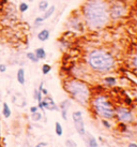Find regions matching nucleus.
I'll use <instances>...</instances> for the list:
<instances>
[{
	"mask_svg": "<svg viewBox=\"0 0 137 147\" xmlns=\"http://www.w3.org/2000/svg\"><path fill=\"white\" fill-rule=\"evenodd\" d=\"M81 18L90 30H100L110 24L108 0H86L81 8Z\"/></svg>",
	"mask_w": 137,
	"mask_h": 147,
	"instance_id": "f257e3e1",
	"label": "nucleus"
},
{
	"mask_svg": "<svg viewBox=\"0 0 137 147\" xmlns=\"http://www.w3.org/2000/svg\"><path fill=\"white\" fill-rule=\"evenodd\" d=\"M89 67L97 72H107L115 65V57L106 49H92L87 56Z\"/></svg>",
	"mask_w": 137,
	"mask_h": 147,
	"instance_id": "f03ea898",
	"label": "nucleus"
},
{
	"mask_svg": "<svg viewBox=\"0 0 137 147\" xmlns=\"http://www.w3.org/2000/svg\"><path fill=\"white\" fill-rule=\"evenodd\" d=\"M64 88L73 99L81 104H87L90 100V88L85 82L81 80H70L65 82Z\"/></svg>",
	"mask_w": 137,
	"mask_h": 147,
	"instance_id": "7ed1b4c3",
	"label": "nucleus"
},
{
	"mask_svg": "<svg viewBox=\"0 0 137 147\" xmlns=\"http://www.w3.org/2000/svg\"><path fill=\"white\" fill-rule=\"evenodd\" d=\"M92 106L94 111L97 112L99 116H101L103 119H111L115 117V107L113 103L108 100L107 97H105L103 94L97 96L92 100Z\"/></svg>",
	"mask_w": 137,
	"mask_h": 147,
	"instance_id": "20e7f679",
	"label": "nucleus"
},
{
	"mask_svg": "<svg viewBox=\"0 0 137 147\" xmlns=\"http://www.w3.org/2000/svg\"><path fill=\"white\" fill-rule=\"evenodd\" d=\"M110 21H120L129 15L130 7L126 0H108Z\"/></svg>",
	"mask_w": 137,
	"mask_h": 147,
	"instance_id": "39448f33",
	"label": "nucleus"
},
{
	"mask_svg": "<svg viewBox=\"0 0 137 147\" xmlns=\"http://www.w3.org/2000/svg\"><path fill=\"white\" fill-rule=\"evenodd\" d=\"M73 123L75 126V129L77 130V132L79 133L81 136H85L86 133V128H85V121L83 118V113L81 111H75L73 112L72 114Z\"/></svg>",
	"mask_w": 137,
	"mask_h": 147,
	"instance_id": "423d86ee",
	"label": "nucleus"
},
{
	"mask_svg": "<svg viewBox=\"0 0 137 147\" xmlns=\"http://www.w3.org/2000/svg\"><path fill=\"white\" fill-rule=\"evenodd\" d=\"M115 116H117L121 123H130L134 120V116L132 112L126 107H117L115 110Z\"/></svg>",
	"mask_w": 137,
	"mask_h": 147,
	"instance_id": "0eeeda50",
	"label": "nucleus"
},
{
	"mask_svg": "<svg viewBox=\"0 0 137 147\" xmlns=\"http://www.w3.org/2000/svg\"><path fill=\"white\" fill-rule=\"evenodd\" d=\"M38 107L40 110H48V111H57L58 107H57L56 103L54 101V99L52 97H49L48 94L45 96L44 99H42V101L39 102V105Z\"/></svg>",
	"mask_w": 137,
	"mask_h": 147,
	"instance_id": "6e6552de",
	"label": "nucleus"
},
{
	"mask_svg": "<svg viewBox=\"0 0 137 147\" xmlns=\"http://www.w3.org/2000/svg\"><path fill=\"white\" fill-rule=\"evenodd\" d=\"M77 20H78V16L71 17L70 21H68L70 26H71L74 30H77V31L83 32V31L86 29V25H85V23H84V21H83V18H81V20L78 21V23H77Z\"/></svg>",
	"mask_w": 137,
	"mask_h": 147,
	"instance_id": "1a4fd4ad",
	"label": "nucleus"
},
{
	"mask_svg": "<svg viewBox=\"0 0 137 147\" xmlns=\"http://www.w3.org/2000/svg\"><path fill=\"white\" fill-rule=\"evenodd\" d=\"M70 105H71V102H70V100L66 99L64 101H62L60 103V112H61V115H62V118L66 120L68 118V111L70 109Z\"/></svg>",
	"mask_w": 137,
	"mask_h": 147,
	"instance_id": "9d476101",
	"label": "nucleus"
},
{
	"mask_svg": "<svg viewBox=\"0 0 137 147\" xmlns=\"http://www.w3.org/2000/svg\"><path fill=\"white\" fill-rule=\"evenodd\" d=\"M85 135L87 136V138L85 139V142H86V145H87V146L88 147H97V142L93 135L89 134V133H87V132L85 133Z\"/></svg>",
	"mask_w": 137,
	"mask_h": 147,
	"instance_id": "9b49d317",
	"label": "nucleus"
},
{
	"mask_svg": "<svg viewBox=\"0 0 137 147\" xmlns=\"http://www.w3.org/2000/svg\"><path fill=\"white\" fill-rule=\"evenodd\" d=\"M49 36H50V31L48 29H42L40 32L38 33V39L41 42H45L49 39Z\"/></svg>",
	"mask_w": 137,
	"mask_h": 147,
	"instance_id": "f8f14e48",
	"label": "nucleus"
},
{
	"mask_svg": "<svg viewBox=\"0 0 137 147\" xmlns=\"http://www.w3.org/2000/svg\"><path fill=\"white\" fill-rule=\"evenodd\" d=\"M55 11H56V7H55V5H49L48 9H47L45 12H43V14L41 15L42 20H43L44 22L46 21V20H48V18L52 16V15H54Z\"/></svg>",
	"mask_w": 137,
	"mask_h": 147,
	"instance_id": "ddd939ff",
	"label": "nucleus"
},
{
	"mask_svg": "<svg viewBox=\"0 0 137 147\" xmlns=\"http://www.w3.org/2000/svg\"><path fill=\"white\" fill-rule=\"evenodd\" d=\"M16 78H17V82L19 83L20 85H24L25 82H26V76H25V70L23 69V68H19V69H18Z\"/></svg>",
	"mask_w": 137,
	"mask_h": 147,
	"instance_id": "4468645a",
	"label": "nucleus"
},
{
	"mask_svg": "<svg viewBox=\"0 0 137 147\" xmlns=\"http://www.w3.org/2000/svg\"><path fill=\"white\" fill-rule=\"evenodd\" d=\"M12 114V111L10 109V106L7 102L3 103V105H2V115H3L4 118H9L10 116Z\"/></svg>",
	"mask_w": 137,
	"mask_h": 147,
	"instance_id": "2eb2a0df",
	"label": "nucleus"
},
{
	"mask_svg": "<svg viewBox=\"0 0 137 147\" xmlns=\"http://www.w3.org/2000/svg\"><path fill=\"white\" fill-rule=\"evenodd\" d=\"M34 54H36V56L39 59H45L46 58V52H45V49L43 47H38V49L34 51Z\"/></svg>",
	"mask_w": 137,
	"mask_h": 147,
	"instance_id": "dca6fc26",
	"label": "nucleus"
},
{
	"mask_svg": "<svg viewBox=\"0 0 137 147\" xmlns=\"http://www.w3.org/2000/svg\"><path fill=\"white\" fill-rule=\"evenodd\" d=\"M49 7V3L47 0H41L40 2H39V5H38V9H39V11L40 12H45Z\"/></svg>",
	"mask_w": 137,
	"mask_h": 147,
	"instance_id": "f3484780",
	"label": "nucleus"
},
{
	"mask_svg": "<svg viewBox=\"0 0 137 147\" xmlns=\"http://www.w3.org/2000/svg\"><path fill=\"white\" fill-rule=\"evenodd\" d=\"M27 58H28L31 62H34V63H38V62L40 61V59L36 56L34 52H33V53H32V52H29V53H27Z\"/></svg>",
	"mask_w": 137,
	"mask_h": 147,
	"instance_id": "a211bd4d",
	"label": "nucleus"
},
{
	"mask_svg": "<svg viewBox=\"0 0 137 147\" xmlns=\"http://www.w3.org/2000/svg\"><path fill=\"white\" fill-rule=\"evenodd\" d=\"M29 10V4L27 2H20L19 5H18V11L20 13H25Z\"/></svg>",
	"mask_w": 137,
	"mask_h": 147,
	"instance_id": "6ab92c4d",
	"label": "nucleus"
},
{
	"mask_svg": "<svg viewBox=\"0 0 137 147\" xmlns=\"http://www.w3.org/2000/svg\"><path fill=\"white\" fill-rule=\"evenodd\" d=\"M55 131H56V134L58 135V136H61V135H62V133H63L62 126H61V123H58V121L55 123Z\"/></svg>",
	"mask_w": 137,
	"mask_h": 147,
	"instance_id": "aec40b11",
	"label": "nucleus"
},
{
	"mask_svg": "<svg viewBox=\"0 0 137 147\" xmlns=\"http://www.w3.org/2000/svg\"><path fill=\"white\" fill-rule=\"evenodd\" d=\"M104 83L106 84V85L113 86L115 84H116V78H111V76H107V78H104Z\"/></svg>",
	"mask_w": 137,
	"mask_h": 147,
	"instance_id": "412c9836",
	"label": "nucleus"
},
{
	"mask_svg": "<svg viewBox=\"0 0 137 147\" xmlns=\"http://www.w3.org/2000/svg\"><path fill=\"white\" fill-rule=\"evenodd\" d=\"M50 71H52V67H50L49 65L45 63V65H42V73L44 74V75H47Z\"/></svg>",
	"mask_w": 137,
	"mask_h": 147,
	"instance_id": "4be33fe9",
	"label": "nucleus"
},
{
	"mask_svg": "<svg viewBox=\"0 0 137 147\" xmlns=\"http://www.w3.org/2000/svg\"><path fill=\"white\" fill-rule=\"evenodd\" d=\"M32 120H34V121H39V120H41L42 119V114L41 113H39V111L38 112H36V113H32Z\"/></svg>",
	"mask_w": 137,
	"mask_h": 147,
	"instance_id": "5701e85b",
	"label": "nucleus"
},
{
	"mask_svg": "<svg viewBox=\"0 0 137 147\" xmlns=\"http://www.w3.org/2000/svg\"><path fill=\"white\" fill-rule=\"evenodd\" d=\"M65 145L68 147H76V143L72 141V140H68L66 142H65Z\"/></svg>",
	"mask_w": 137,
	"mask_h": 147,
	"instance_id": "b1692460",
	"label": "nucleus"
},
{
	"mask_svg": "<svg viewBox=\"0 0 137 147\" xmlns=\"http://www.w3.org/2000/svg\"><path fill=\"white\" fill-rule=\"evenodd\" d=\"M132 65H133L134 68L137 70V54L133 57V60H132Z\"/></svg>",
	"mask_w": 137,
	"mask_h": 147,
	"instance_id": "393cba45",
	"label": "nucleus"
},
{
	"mask_svg": "<svg viewBox=\"0 0 137 147\" xmlns=\"http://www.w3.org/2000/svg\"><path fill=\"white\" fill-rule=\"evenodd\" d=\"M5 71H7V65H3V63H1V65H0V72H1V73H4Z\"/></svg>",
	"mask_w": 137,
	"mask_h": 147,
	"instance_id": "a878e982",
	"label": "nucleus"
},
{
	"mask_svg": "<svg viewBox=\"0 0 137 147\" xmlns=\"http://www.w3.org/2000/svg\"><path fill=\"white\" fill-rule=\"evenodd\" d=\"M102 123H103L106 128H110V125H109V123L107 121V119H102Z\"/></svg>",
	"mask_w": 137,
	"mask_h": 147,
	"instance_id": "bb28decb",
	"label": "nucleus"
},
{
	"mask_svg": "<svg viewBox=\"0 0 137 147\" xmlns=\"http://www.w3.org/2000/svg\"><path fill=\"white\" fill-rule=\"evenodd\" d=\"M38 111H39V107H38V106H31V107H30V113H31V114H32V113H36Z\"/></svg>",
	"mask_w": 137,
	"mask_h": 147,
	"instance_id": "cd10ccee",
	"label": "nucleus"
},
{
	"mask_svg": "<svg viewBox=\"0 0 137 147\" xmlns=\"http://www.w3.org/2000/svg\"><path fill=\"white\" fill-rule=\"evenodd\" d=\"M41 92H42V94H44V96H47V94H48V90L45 89L44 87H43V88L41 89Z\"/></svg>",
	"mask_w": 137,
	"mask_h": 147,
	"instance_id": "c85d7f7f",
	"label": "nucleus"
},
{
	"mask_svg": "<svg viewBox=\"0 0 137 147\" xmlns=\"http://www.w3.org/2000/svg\"><path fill=\"white\" fill-rule=\"evenodd\" d=\"M45 146H47V143H40L36 145V147H45Z\"/></svg>",
	"mask_w": 137,
	"mask_h": 147,
	"instance_id": "c756f323",
	"label": "nucleus"
},
{
	"mask_svg": "<svg viewBox=\"0 0 137 147\" xmlns=\"http://www.w3.org/2000/svg\"><path fill=\"white\" fill-rule=\"evenodd\" d=\"M134 16H135V21H136V24H137V7L135 9V14H134Z\"/></svg>",
	"mask_w": 137,
	"mask_h": 147,
	"instance_id": "7c9ffc66",
	"label": "nucleus"
},
{
	"mask_svg": "<svg viewBox=\"0 0 137 147\" xmlns=\"http://www.w3.org/2000/svg\"><path fill=\"white\" fill-rule=\"evenodd\" d=\"M129 147H137V144H135V143H130L129 144Z\"/></svg>",
	"mask_w": 137,
	"mask_h": 147,
	"instance_id": "2f4dec72",
	"label": "nucleus"
},
{
	"mask_svg": "<svg viewBox=\"0 0 137 147\" xmlns=\"http://www.w3.org/2000/svg\"><path fill=\"white\" fill-rule=\"evenodd\" d=\"M2 7H1V5H0V18H1V13H2Z\"/></svg>",
	"mask_w": 137,
	"mask_h": 147,
	"instance_id": "473e14b6",
	"label": "nucleus"
}]
</instances>
